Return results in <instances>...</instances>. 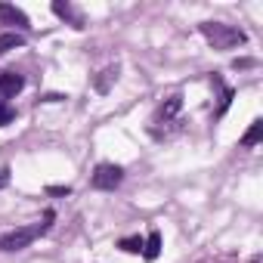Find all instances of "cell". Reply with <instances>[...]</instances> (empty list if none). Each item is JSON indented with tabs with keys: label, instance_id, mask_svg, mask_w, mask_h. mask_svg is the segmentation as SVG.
I'll return each instance as SVG.
<instances>
[{
	"label": "cell",
	"instance_id": "1",
	"mask_svg": "<svg viewBox=\"0 0 263 263\" xmlns=\"http://www.w3.org/2000/svg\"><path fill=\"white\" fill-rule=\"evenodd\" d=\"M53 217H56V214L47 211L41 223H31V226H22V229H13V232H7V235H0V251H22V248H28L34 238H41V235L50 229Z\"/></svg>",
	"mask_w": 263,
	"mask_h": 263
},
{
	"label": "cell",
	"instance_id": "2",
	"mask_svg": "<svg viewBox=\"0 0 263 263\" xmlns=\"http://www.w3.org/2000/svg\"><path fill=\"white\" fill-rule=\"evenodd\" d=\"M201 34L214 44V50H232V47L245 44V31H238L232 25H223V22H204Z\"/></svg>",
	"mask_w": 263,
	"mask_h": 263
},
{
	"label": "cell",
	"instance_id": "3",
	"mask_svg": "<svg viewBox=\"0 0 263 263\" xmlns=\"http://www.w3.org/2000/svg\"><path fill=\"white\" fill-rule=\"evenodd\" d=\"M121 180H124V167H118V164H99L96 171H93V189H102V192H111V189H118L121 186Z\"/></svg>",
	"mask_w": 263,
	"mask_h": 263
},
{
	"label": "cell",
	"instance_id": "4",
	"mask_svg": "<svg viewBox=\"0 0 263 263\" xmlns=\"http://www.w3.org/2000/svg\"><path fill=\"white\" fill-rule=\"evenodd\" d=\"M25 87V78L16 71H4L0 74V105H10V99Z\"/></svg>",
	"mask_w": 263,
	"mask_h": 263
},
{
	"label": "cell",
	"instance_id": "5",
	"mask_svg": "<svg viewBox=\"0 0 263 263\" xmlns=\"http://www.w3.org/2000/svg\"><path fill=\"white\" fill-rule=\"evenodd\" d=\"M0 25H16V28H28V16L22 10H16L13 4H0Z\"/></svg>",
	"mask_w": 263,
	"mask_h": 263
},
{
	"label": "cell",
	"instance_id": "6",
	"mask_svg": "<svg viewBox=\"0 0 263 263\" xmlns=\"http://www.w3.org/2000/svg\"><path fill=\"white\" fill-rule=\"evenodd\" d=\"M180 108H183V96H171V99L158 108V115H155V121H152V124H167V121H174Z\"/></svg>",
	"mask_w": 263,
	"mask_h": 263
},
{
	"label": "cell",
	"instance_id": "7",
	"mask_svg": "<svg viewBox=\"0 0 263 263\" xmlns=\"http://www.w3.org/2000/svg\"><path fill=\"white\" fill-rule=\"evenodd\" d=\"M53 13H56L59 19H68L74 28H84V19H81V16H78V13H74L68 4H53Z\"/></svg>",
	"mask_w": 263,
	"mask_h": 263
},
{
	"label": "cell",
	"instance_id": "8",
	"mask_svg": "<svg viewBox=\"0 0 263 263\" xmlns=\"http://www.w3.org/2000/svg\"><path fill=\"white\" fill-rule=\"evenodd\" d=\"M158 254H161V235L158 232H149V238L143 241V257L146 260H155Z\"/></svg>",
	"mask_w": 263,
	"mask_h": 263
},
{
	"label": "cell",
	"instance_id": "9",
	"mask_svg": "<svg viewBox=\"0 0 263 263\" xmlns=\"http://www.w3.org/2000/svg\"><path fill=\"white\" fill-rule=\"evenodd\" d=\"M22 44H25V37H22V34H16V31L0 34V56L10 53V50H16V47H22Z\"/></svg>",
	"mask_w": 263,
	"mask_h": 263
},
{
	"label": "cell",
	"instance_id": "10",
	"mask_svg": "<svg viewBox=\"0 0 263 263\" xmlns=\"http://www.w3.org/2000/svg\"><path fill=\"white\" fill-rule=\"evenodd\" d=\"M260 137H263V121H254V124H251V130L241 137V146H248V149H251V146H257V143H260Z\"/></svg>",
	"mask_w": 263,
	"mask_h": 263
},
{
	"label": "cell",
	"instance_id": "11",
	"mask_svg": "<svg viewBox=\"0 0 263 263\" xmlns=\"http://www.w3.org/2000/svg\"><path fill=\"white\" fill-rule=\"evenodd\" d=\"M118 248H121V251H127V254H143V238H140V235L121 238V241H118Z\"/></svg>",
	"mask_w": 263,
	"mask_h": 263
},
{
	"label": "cell",
	"instance_id": "12",
	"mask_svg": "<svg viewBox=\"0 0 263 263\" xmlns=\"http://www.w3.org/2000/svg\"><path fill=\"white\" fill-rule=\"evenodd\" d=\"M102 74H105V78H99V81H96V90H102V93H105V90H108V81L118 74V68H105Z\"/></svg>",
	"mask_w": 263,
	"mask_h": 263
},
{
	"label": "cell",
	"instance_id": "13",
	"mask_svg": "<svg viewBox=\"0 0 263 263\" xmlns=\"http://www.w3.org/2000/svg\"><path fill=\"white\" fill-rule=\"evenodd\" d=\"M16 118V111H13V105H0V127H7L10 121Z\"/></svg>",
	"mask_w": 263,
	"mask_h": 263
},
{
	"label": "cell",
	"instance_id": "14",
	"mask_svg": "<svg viewBox=\"0 0 263 263\" xmlns=\"http://www.w3.org/2000/svg\"><path fill=\"white\" fill-rule=\"evenodd\" d=\"M229 102H232V90H223V102H220V111H217V115H223V111L229 108Z\"/></svg>",
	"mask_w": 263,
	"mask_h": 263
},
{
	"label": "cell",
	"instance_id": "15",
	"mask_svg": "<svg viewBox=\"0 0 263 263\" xmlns=\"http://www.w3.org/2000/svg\"><path fill=\"white\" fill-rule=\"evenodd\" d=\"M10 186V167H0V189Z\"/></svg>",
	"mask_w": 263,
	"mask_h": 263
},
{
	"label": "cell",
	"instance_id": "16",
	"mask_svg": "<svg viewBox=\"0 0 263 263\" xmlns=\"http://www.w3.org/2000/svg\"><path fill=\"white\" fill-rule=\"evenodd\" d=\"M47 192H50V195H68L71 189H68V186H50Z\"/></svg>",
	"mask_w": 263,
	"mask_h": 263
},
{
	"label": "cell",
	"instance_id": "17",
	"mask_svg": "<svg viewBox=\"0 0 263 263\" xmlns=\"http://www.w3.org/2000/svg\"><path fill=\"white\" fill-rule=\"evenodd\" d=\"M251 263H260V254H257V257H251Z\"/></svg>",
	"mask_w": 263,
	"mask_h": 263
}]
</instances>
